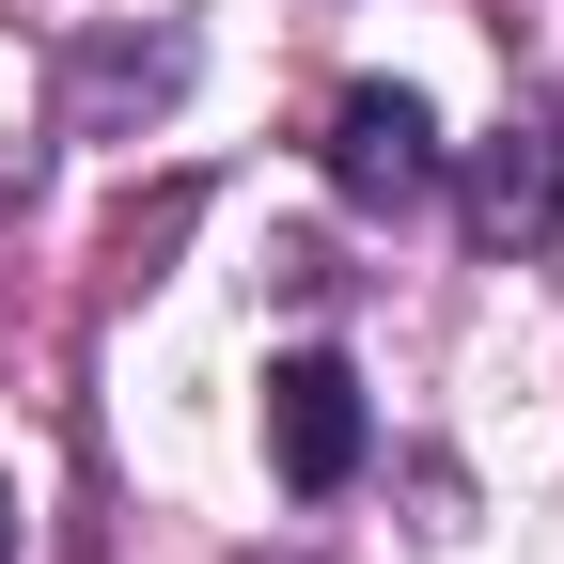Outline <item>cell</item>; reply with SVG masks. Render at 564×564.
Returning <instances> with one entry per match:
<instances>
[{"label": "cell", "mask_w": 564, "mask_h": 564, "mask_svg": "<svg viewBox=\"0 0 564 564\" xmlns=\"http://www.w3.org/2000/svg\"><path fill=\"white\" fill-rule=\"evenodd\" d=\"M329 188L345 204H377V220H408L423 188H440V110H423L408 79H361V95H329Z\"/></svg>", "instance_id": "obj_1"}, {"label": "cell", "mask_w": 564, "mask_h": 564, "mask_svg": "<svg viewBox=\"0 0 564 564\" xmlns=\"http://www.w3.org/2000/svg\"><path fill=\"white\" fill-rule=\"evenodd\" d=\"M361 440L377 423H361V377L345 361H267V470L299 486V502H329V486L361 470Z\"/></svg>", "instance_id": "obj_2"}, {"label": "cell", "mask_w": 564, "mask_h": 564, "mask_svg": "<svg viewBox=\"0 0 564 564\" xmlns=\"http://www.w3.org/2000/svg\"><path fill=\"white\" fill-rule=\"evenodd\" d=\"M470 220L486 236H564V141L549 126H502V141H486V158H470Z\"/></svg>", "instance_id": "obj_3"}, {"label": "cell", "mask_w": 564, "mask_h": 564, "mask_svg": "<svg viewBox=\"0 0 564 564\" xmlns=\"http://www.w3.org/2000/svg\"><path fill=\"white\" fill-rule=\"evenodd\" d=\"M0 564H17V486H0Z\"/></svg>", "instance_id": "obj_4"}]
</instances>
